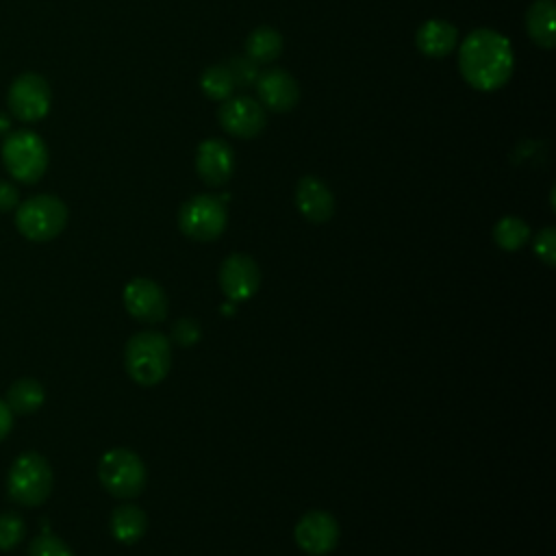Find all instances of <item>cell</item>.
<instances>
[{"label": "cell", "mask_w": 556, "mask_h": 556, "mask_svg": "<svg viewBox=\"0 0 556 556\" xmlns=\"http://www.w3.org/2000/svg\"><path fill=\"white\" fill-rule=\"evenodd\" d=\"M50 87L43 76L24 72L20 74L7 93V102L11 113L22 122H39L50 111Z\"/></svg>", "instance_id": "ba28073f"}, {"label": "cell", "mask_w": 556, "mask_h": 556, "mask_svg": "<svg viewBox=\"0 0 556 556\" xmlns=\"http://www.w3.org/2000/svg\"><path fill=\"white\" fill-rule=\"evenodd\" d=\"M124 367L128 376L141 387H152L161 382L172 367L169 339L156 330H143L132 334L124 348Z\"/></svg>", "instance_id": "7a4b0ae2"}, {"label": "cell", "mask_w": 556, "mask_h": 556, "mask_svg": "<svg viewBox=\"0 0 556 556\" xmlns=\"http://www.w3.org/2000/svg\"><path fill=\"white\" fill-rule=\"evenodd\" d=\"M28 556H74V552L59 536H54L50 532H43V534H39L30 541Z\"/></svg>", "instance_id": "cb8c5ba5"}, {"label": "cell", "mask_w": 556, "mask_h": 556, "mask_svg": "<svg viewBox=\"0 0 556 556\" xmlns=\"http://www.w3.org/2000/svg\"><path fill=\"white\" fill-rule=\"evenodd\" d=\"M124 306L135 319L143 324L163 321L169 308L165 291L150 278H132L124 287Z\"/></svg>", "instance_id": "7c38bea8"}, {"label": "cell", "mask_w": 556, "mask_h": 556, "mask_svg": "<svg viewBox=\"0 0 556 556\" xmlns=\"http://www.w3.org/2000/svg\"><path fill=\"white\" fill-rule=\"evenodd\" d=\"M254 87H256L261 106L274 113L291 111L300 98L298 80L287 70H280V67H269L263 74H258Z\"/></svg>", "instance_id": "4fadbf2b"}, {"label": "cell", "mask_w": 556, "mask_h": 556, "mask_svg": "<svg viewBox=\"0 0 556 556\" xmlns=\"http://www.w3.org/2000/svg\"><path fill=\"white\" fill-rule=\"evenodd\" d=\"M458 41V30L445 20H428L415 33V43L430 59L447 56Z\"/></svg>", "instance_id": "2e32d148"}, {"label": "cell", "mask_w": 556, "mask_h": 556, "mask_svg": "<svg viewBox=\"0 0 556 556\" xmlns=\"http://www.w3.org/2000/svg\"><path fill=\"white\" fill-rule=\"evenodd\" d=\"M295 206L304 219L313 224H324L334 213L332 191L317 176H302L295 185Z\"/></svg>", "instance_id": "9a60e30c"}, {"label": "cell", "mask_w": 556, "mask_h": 556, "mask_svg": "<svg viewBox=\"0 0 556 556\" xmlns=\"http://www.w3.org/2000/svg\"><path fill=\"white\" fill-rule=\"evenodd\" d=\"M98 478L113 497L130 500L137 497L146 486V465L132 450L113 447L102 454Z\"/></svg>", "instance_id": "8992f818"}, {"label": "cell", "mask_w": 556, "mask_h": 556, "mask_svg": "<svg viewBox=\"0 0 556 556\" xmlns=\"http://www.w3.org/2000/svg\"><path fill=\"white\" fill-rule=\"evenodd\" d=\"M228 224L226 206L211 193H200L187 200L178 213V226L182 235L193 241H215Z\"/></svg>", "instance_id": "52a82bcc"}, {"label": "cell", "mask_w": 556, "mask_h": 556, "mask_svg": "<svg viewBox=\"0 0 556 556\" xmlns=\"http://www.w3.org/2000/svg\"><path fill=\"white\" fill-rule=\"evenodd\" d=\"M195 172L208 187L226 185L235 172L232 148L217 137L204 139L195 152Z\"/></svg>", "instance_id": "5bb4252c"}, {"label": "cell", "mask_w": 556, "mask_h": 556, "mask_svg": "<svg viewBox=\"0 0 556 556\" xmlns=\"http://www.w3.org/2000/svg\"><path fill=\"white\" fill-rule=\"evenodd\" d=\"M20 204V191L9 180H0V213L13 211Z\"/></svg>", "instance_id": "83f0119b"}, {"label": "cell", "mask_w": 556, "mask_h": 556, "mask_svg": "<svg viewBox=\"0 0 556 556\" xmlns=\"http://www.w3.org/2000/svg\"><path fill=\"white\" fill-rule=\"evenodd\" d=\"M295 543L302 552L311 556L330 554L341 536L337 519L326 510H308L300 517L293 530Z\"/></svg>", "instance_id": "9c48e42d"}, {"label": "cell", "mask_w": 556, "mask_h": 556, "mask_svg": "<svg viewBox=\"0 0 556 556\" xmlns=\"http://www.w3.org/2000/svg\"><path fill=\"white\" fill-rule=\"evenodd\" d=\"M52 484H54L52 467L37 452L20 454L7 473L9 497L20 506L43 504L52 493Z\"/></svg>", "instance_id": "3957f363"}, {"label": "cell", "mask_w": 556, "mask_h": 556, "mask_svg": "<svg viewBox=\"0 0 556 556\" xmlns=\"http://www.w3.org/2000/svg\"><path fill=\"white\" fill-rule=\"evenodd\" d=\"M202 337V328L195 319H189V317H182L178 321L172 324V330H169V341H174L176 345L180 348H189V345H195Z\"/></svg>", "instance_id": "d4e9b609"}, {"label": "cell", "mask_w": 556, "mask_h": 556, "mask_svg": "<svg viewBox=\"0 0 556 556\" xmlns=\"http://www.w3.org/2000/svg\"><path fill=\"white\" fill-rule=\"evenodd\" d=\"M217 117H219V126L228 135L239 137V139L256 137L267 124V115H265V109L261 106V102H256L254 98H248V96L226 98L217 111Z\"/></svg>", "instance_id": "8fae6325"}, {"label": "cell", "mask_w": 556, "mask_h": 556, "mask_svg": "<svg viewBox=\"0 0 556 556\" xmlns=\"http://www.w3.org/2000/svg\"><path fill=\"white\" fill-rule=\"evenodd\" d=\"M200 87H202V93L206 98L224 102L226 98H230V93L235 89V80H232L226 65H211L202 72Z\"/></svg>", "instance_id": "7402d4cb"}, {"label": "cell", "mask_w": 556, "mask_h": 556, "mask_svg": "<svg viewBox=\"0 0 556 556\" xmlns=\"http://www.w3.org/2000/svg\"><path fill=\"white\" fill-rule=\"evenodd\" d=\"M513 46L493 28H476L460 43L458 70L469 87L478 91H495L504 87L513 74Z\"/></svg>", "instance_id": "6da1fadb"}, {"label": "cell", "mask_w": 556, "mask_h": 556, "mask_svg": "<svg viewBox=\"0 0 556 556\" xmlns=\"http://www.w3.org/2000/svg\"><path fill=\"white\" fill-rule=\"evenodd\" d=\"M13 426V413L4 400H0V441L11 432Z\"/></svg>", "instance_id": "f1b7e54d"}, {"label": "cell", "mask_w": 556, "mask_h": 556, "mask_svg": "<svg viewBox=\"0 0 556 556\" xmlns=\"http://www.w3.org/2000/svg\"><path fill=\"white\" fill-rule=\"evenodd\" d=\"M9 126H11L9 117H7L4 113H0V137H7V135H9Z\"/></svg>", "instance_id": "f546056e"}, {"label": "cell", "mask_w": 556, "mask_h": 556, "mask_svg": "<svg viewBox=\"0 0 556 556\" xmlns=\"http://www.w3.org/2000/svg\"><path fill=\"white\" fill-rule=\"evenodd\" d=\"M26 532V523L17 513H0V552L15 549Z\"/></svg>", "instance_id": "603a6c76"}, {"label": "cell", "mask_w": 556, "mask_h": 556, "mask_svg": "<svg viewBox=\"0 0 556 556\" xmlns=\"http://www.w3.org/2000/svg\"><path fill=\"white\" fill-rule=\"evenodd\" d=\"M282 52V35L271 26H258L245 37V56L254 63H271Z\"/></svg>", "instance_id": "ffe728a7"}, {"label": "cell", "mask_w": 556, "mask_h": 556, "mask_svg": "<svg viewBox=\"0 0 556 556\" xmlns=\"http://www.w3.org/2000/svg\"><path fill=\"white\" fill-rule=\"evenodd\" d=\"M148 530V517L139 506L132 504H122L113 510L111 515V532L113 536L124 543L132 545L137 543Z\"/></svg>", "instance_id": "ac0fdd59"}, {"label": "cell", "mask_w": 556, "mask_h": 556, "mask_svg": "<svg viewBox=\"0 0 556 556\" xmlns=\"http://www.w3.org/2000/svg\"><path fill=\"white\" fill-rule=\"evenodd\" d=\"M528 239H530V226L521 217L506 215L493 226V241L504 252L519 250Z\"/></svg>", "instance_id": "44dd1931"}, {"label": "cell", "mask_w": 556, "mask_h": 556, "mask_svg": "<svg viewBox=\"0 0 556 556\" xmlns=\"http://www.w3.org/2000/svg\"><path fill=\"white\" fill-rule=\"evenodd\" d=\"M256 65H258V63H254V61L248 59V56H237V59H232L226 67H228V72H230V76H232V80H235V87H237V85H243V87L254 85L256 78H258V67H256Z\"/></svg>", "instance_id": "484cf974"}, {"label": "cell", "mask_w": 556, "mask_h": 556, "mask_svg": "<svg viewBox=\"0 0 556 556\" xmlns=\"http://www.w3.org/2000/svg\"><path fill=\"white\" fill-rule=\"evenodd\" d=\"M534 254L547 265L554 267L556 263V228L547 226L543 228L534 239Z\"/></svg>", "instance_id": "4316f807"}, {"label": "cell", "mask_w": 556, "mask_h": 556, "mask_svg": "<svg viewBox=\"0 0 556 556\" xmlns=\"http://www.w3.org/2000/svg\"><path fill=\"white\" fill-rule=\"evenodd\" d=\"M43 400H46V391H43V384L39 380L20 378L9 387L4 402L9 404L11 413L30 415V413L41 408Z\"/></svg>", "instance_id": "d6986e66"}, {"label": "cell", "mask_w": 556, "mask_h": 556, "mask_svg": "<svg viewBox=\"0 0 556 556\" xmlns=\"http://www.w3.org/2000/svg\"><path fill=\"white\" fill-rule=\"evenodd\" d=\"M67 224V206L56 195H33L26 202L17 204L15 213V226L17 230L37 243L50 241Z\"/></svg>", "instance_id": "5b68a950"}, {"label": "cell", "mask_w": 556, "mask_h": 556, "mask_svg": "<svg viewBox=\"0 0 556 556\" xmlns=\"http://www.w3.org/2000/svg\"><path fill=\"white\" fill-rule=\"evenodd\" d=\"M2 163L15 180L33 185L48 167V148L37 132L15 130L2 141Z\"/></svg>", "instance_id": "277c9868"}, {"label": "cell", "mask_w": 556, "mask_h": 556, "mask_svg": "<svg viewBox=\"0 0 556 556\" xmlns=\"http://www.w3.org/2000/svg\"><path fill=\"white\" fill-rule=\"evenodd\" d=\"M554 17H556L554 0H534L526 13V28L530 39L545 50L554 48L556 43Z\"/></svg>", "instance_id": "e0dca14e"}, {"label": "cell", "mask_w": 556, "mask_h": 556, "mask_svg": "<svg viewBox=\"0 0 556 556\" xmlns=\"http://www.w3.org/2000/svg\"><path fill=\"white\" fill-rule=\"evenodd\" d=\"M219 287L230 302L250 300L261 287V269L248 254H230L219 265Z\"/></svg>", "instance_id": "30bf717a"}]
</instances>
